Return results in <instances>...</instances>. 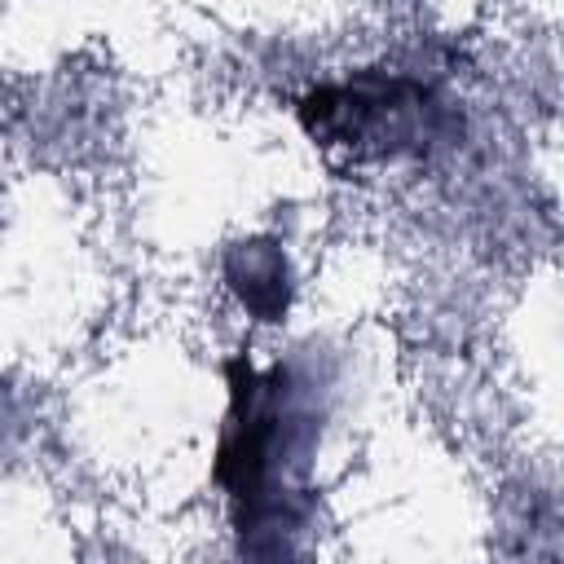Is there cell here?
I'll use <instances>...</instances> for the list:
<instances>
[{"label": "cell", "mask_w": 564, "mask_h": 564, "mask_svg": "<svg viewBox=\"0 0 564 564\" xmlns=\"http://www.w3.org/2000/svg\"><path fill=\"white\" fill-rule=\"evenodd\" d=\"M225 397L212 480L229 502L234 533L251 555H291L313 520V463L330 414V379L313 352H286L269 366L234 352Z\"/></svg>", "instance_id": "cell-1"}, {"label": "cell", "mask_w": 564, "mask_h": 564, "mask_svg": "<svg viewBox=\"0 0 564 564\" xmlns=\"http://www.w3.org/2000/svg\"><path fill=\"white\" fill-rule=\"evenodd\" d=\"M295 115L317 145L366 163L423 159L454 132V106L436 84L405 70H352L317 84Z\"/></svg>", "instance_id": "cell-2"}, {"label": "cell", "mask_w": 564, "mask_h": 564, "mask_svg": "<svg viewBox=\"0 0 564 564\" xmlns=\"http://www.w3.org/2000/svg\"><path fill=\"white\" fill-rule=\"evenodd\" d=\"M225 282L256 322H282L295 295V273L273 238L234 242L225 256Z\"/></svg>", "instance_id": "cell-3"}]
</instances>
